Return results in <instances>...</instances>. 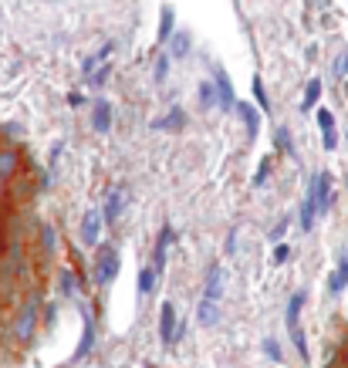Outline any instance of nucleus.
<instances>
[{
	"label": "nucleus",
	"instance_id": "obj_1",
	"mask_svg": "<svg viewBox=\"0 0 348 368\" xmlns=\"http://www.w3.org/2000/svg\"><path fill=\"white\" fill-rule=\"evenodd\" d=\"M37 324H41V304H37V297H28L24 304L17 307L14 328H11L17 345H30L34 335H37Z\"/></svg>",
	"mask_w": 348,
	"mask_h": 368
},
{
	"label": "nucleus",
	"instance_id": "obj_2",
	"mask_svg": "<svg viewBox=\"0 0 348 368\" xmlns=\"http://www.w3.org/2000/svg\"><path fill=\"white\" fill-rule=\"evenodd\" d=\"M17 172H21V153L14 146H0V186L7 189L17 179Z\"/></svg>",
	"mask_w": 348,
	"mask_h": 368
},
{
	"label": "nucleus",
	"instance_id": "obj_3",
	"mask_svg": "<svg viewBox=\"0 0 348 368\" xmlns=\"http://www.w3.org/2000/svg\"><path fill=\"white\" fill-rule=\"evenodd\" d=\"M176 328H180V321H176V304L166 301L163 304V314H159V338H163V345H173L176 341Z\"/></svg>",
	"mask_w": 348,
	"mask_h": 368
},
{
	"label": "nucleus",
	"instance_id": "obj_4",
	"mask_svg": "<svg viewBox=\"0 0 348 368\" xmlns=\"http://www.w3.org/2000/svg\"><path fill=\"white\" fill-rule=\"evenodd\" d=\"M224 267L220 263H210V271H207V284H203V297H210V301H220L224 297Z\"/></svg>",
	"mask_w": 348,
	"mask_h": 368
},
{
	"label": "nucleus",
	"instance_id": "obj_5",
	"mask_svg": "<svg viewBox=\"0 0 348 368\" xmlns=\"http://www.w3.org/2000/svg\"><path fill=\"white\" fill-rule=\"evenodd\" d=\"M318 186H315V179H311V186H308V196H304V206H301V230L308 233L311 227H315V216H318Z\"/></svg>",
	"mask_w": 348,
	"mask_h": 368
},
{
	"label": "nucleus",
	"instance_id": "obj_6",
	"mask_svg": "<svg viewBox=\"0 0 348 368\" xmlns=\"http://www.w3.org/2000/svg\"><path fill=\"white\" fill-rule=\"evenodd\" d=\"M102 223H105V213H98V210H88V213H85V220H81V240H85L88 247L98 244Z\"/></svg>",
	"mask_w": 348,
	"mask_h": 368
},
{
	"label": "nucleus",
	"instance_id": "obj_7",
	"mask_svg": "<svg viewBox=\"0 0 348 368\" xmlns=\"http://www.w3.org/2000/svg\"><path fill=\"white\" fill-rule=\"evenodd\" d=\"M315 119H318V129H321V146H325V149L332 153L335 146H338V132H335V115L328 112V108H318V115H315Z\"/></svg>",
	"mask_w": 348,
	"mask_h": 368
},
{
	"label": "nucleus",
	"instance_id": "obj_8",
	"mask_svg": "<svg viewBox=\"0 0 348 368\" xmlns=\"http://www.w3.org/2000/svg\"><path fill=\"white\" fill-rule=\"evenodd\" d=\"M115 277H119V254L112 247H105L102 250V263H98V284H112Z\"/></svg>",
	"mask_w": 348,
	"mask_h": 368
},
{
	"label": "nucleus",
	"instance_id": "obj_9",
	"mask_svg": "<svg viewBox=\"0 0 348 368\" xmlns=\"http://www.w3.org/2000/svg\"><path fill=\"white\" fill-rule=\"evenodd\" d=\"M315 186H318V210H321V213H325V210H332V200H335L332 172H325V169H321L318 176H315Z\"/></svg>",
	"mask_w": 348,
	"mask_h": 368
},
{
	"label": "nucleus",
	"instance_id": "obj_10",
	"mask_svg": "<svg viewBox=\"0 0 348 368\" xmlns=\"http://www.w3.org/2000/svg\"><path fill=\"white\" fill-rule=\"evenodd\" d=\"M197 321L203 324V328H213V324L220 321V307H216V301H210V297H203L197 304Z\"/></svg>",
	"mask_w": 348,
	"mask_h": 368
},
{
	"label": "nucleus",
	"instance_id": "obj_11",
	"mask_svg": "<svg viewBox=\"0 0 348 368\" xmlns=\"http://www.w3.org/2000/svg\"><path fill=\"white\" fill-rule=\"evenodd\" d=\"M213 81H216V92H220V105H224V108H237V98H233V85H230L227 71H216V75H213Z\"/></svg>",
	"mask_w": 348,
	"mask_h": 368
},
{
	"label": "nucleus",
	"instance_id": "obj_12",
	"mask_svg": "<svg viewBox=\"0 0 348 368\" xmlns=\"http://www.w3.org/2000/svg\"><path fill=\"white\" fill-rule=\"evenodd\" d=\"M91 125H95V132H108V129H112V105H108V102H95Z\"/></svg>",
	"mask_w": 348,
	"mask_h": 368
},
{
	"label": "nucleus",
	"instance_id": "obj_13",
	"mask_svg": "<svg viewBox=\"0 0 348 368\" xmlns=\"http://www.w3.org/2000/svg\"><path fill=\"white\" fill-rule=\"evenodd\" d=\"M301 307H304V291H294L288 301V331H298L301 324H298V318H301Z\"/></svg>",
	"mask_w": 348,
	"mask_h": 368
},
{
	"label": "nucleus",
	"instance_id": "obj_14",
	"mask_svg": "<svg viewBox=\"0 0 348 368\" xmlns=\"http://www.w3.org/2000/svg\"><path fill=\"white\" fill-rule=\"evenodd\" d=\"M345 284H348V257H342V261H338V267H335V274L328 277V291L342 294V291H345Z\"/></svg>",
	"mask_w": 348,
	"mask_h": 368
},
{
	"label": "nucleus",
	"instance_id": "obj_15",
	"mask_svg": "<svg viewBox=\"0 0 348 368\" xmlns=\"http://www.w3.org/2000/svg\"><path fill=\"white\" fill-rule=\"evenodd\" d=\"M237 112L243 115V122H247V132H250V138H257V129H260V112L257 108H250L247 102H237Z\"/></svg>",
	"mask_w": 348,
	"mask_h": 368
},
{
	"label": "nucleus",
	"instance_id": "obj_16",
	"mask_svg": "<svg viewBox=\"0 0 348 368\" xmlns=\"http://www.w3.org/2000/svg\"><path fill=\"white\" fill-rule=\"evenodd\" d=\"M173 24H176V14H173V7H163V14H159V34H156V41H169V37H173Z\"/></svg>",
	"mask_w": 348,
	"mask_h": 368
},
{
	"label": "nucleus",
	"instance_id": "obj_17",
	"mask_svg": "<svg viewBox=\"0 0 348 368\" xmlns=\"http://www.w3.org/2000/svg\"><path fill=\"white\" fill-rule=\"evenodd\" d=\"M156 277H159L156 267H142V271H139V294H142V297L156 291Z\"/></svg>",
	"mask_w": 348,
	"mask_h": 368
},
{
	"label": "nucleus",
	"instance_id": "obj_18",
	"mask_svg": "<svg viewBox=\"0 0 348 368\" xmlns=\"http://www.w3.org/2000/svg\"><path fill=\"white\" fill-rule=\"evenodd\" d=\"M318 95H321V78H311V81H308V92H304L301 112H311V108H315V102H318Z\"/></svg>",
	"mask_w": 348,
	"mask_h": 368
},
{
	"label": "nucleus",
	"instance_id": "obj_19",
	"mask_svg": "<svg viewBox=\"0 0 348 368\" xmlns=\"http://www.w3.org/2000/svg\"><path fill=\"white\" fill-rule=\"evenodd\" d=\"M213 102H220L216 81H203V85H199V105H203V108H213Z\"/></svg>",
	"mask_w": 348,
	"mask_h": 368
},
{
	"label": "nucleus",
	"instance_id": "obj_20",
	"mask_svg": "<svg viewBox=\"0 0 348 368\" xmlns=\"http://www.w3.org/2000/svg\"><path fill=\"white\" fill-rule=\"evenodd\" d=\"M186 51H190V34H173L169 37V54L173 58H182Z\"/></svg>",
	"mask_w": 348,
	"mask_h": 368
},
{
	"label": "nucleus",
	"instance_id": "obj_21",
	"mask_svg": "<svg viewBox=\"0 0 348 368\" xmlns=\"http://www.w3.org/2000/svg\"><path fill=\"white\" fill-rule=\"evenodd\" d=\"M102 213H105L108 223H115V220H119V213H122V193H112V196H108V203H105V210H102Z\"/></svg>",
	"mask_w": 348,
	"mask_h": 368
},
{
	"label": "nucleus",
	"instance_id": "obj_22",
	"mask_svg": "<svg viewBox=\"0 0 348 368\" xmlns=\"http://www.w3.org/2000/svg\"><path fill=\"white\" fill-rule=\"evenodd\" d=\"M91 345H95V324H91V318H88V324H85V338H81V345H78L75 358H81L85 352H91Z\"/></svg>",
	"mask_w": 348,
	"mask_h": 368
},
{
	"label": "nucleus",
	"instance_id": "obj_23",
	"mask_svg": "<svg viewBox=\"0 0 348 368\" xmlns=\"http://www.w3.org/2000/svg\"><path fill=\"white\" fill-rule=\"evenodd\" d=\"M182 122H186V112L182 108H173L166 115V122H159V129H182Z\"/></svg>",
	"mask_w": 348,
	"mask_h": 368
},
{
	"label": "nucleus",
	"instance_id": "obj_24",
	"mask_svg": "<svg viewBox=\"0 0 348 368\" xmlns=\"http://www.w3.org/2000/svg\"><path fill=\"white\" fill-rule=\"evenodd\" d=\"M112 51H115V44L108 41V44L102 47V51H98L95 58H88V61H85V75H91V71H95V64H98V61H105V58H108V54H112Z\"/></svg>",
	"mask_w": 348,
	"mask_h": 368
},
{
	"label": "nucleus",
	"instance_id": "obj_25",
	"mask_svg": "<svg viewBox=\"0 0 348 368\" xmlns=\"http://www.w3.org/2000/svg\"><path fill=\"white\" fill-rule=\"evenodd\" d=\"M264 355H267L271 362H277V365L284 362V352H281V345H277L274 338H267V341H264Z\"/></svg>",
	"mask_w": 348,
	"mask_h": 368
},
{
	"label": "nucleus",
	"instance_id": "obj_26",
	"mask_svg": "<svg viewBox=\"0 0 348 368\" xmlns=\"http://www.w3.org/2000/svg\"><path fill=\"white\" fill-rule=\"evenodd\" d=\"M41 247L45 254H54V227H41Z\"/></svg>",
	"mask_w": 348,
	"mask_h": 368
},
{
	"label": "nucleus",
	"instance_id": "obj_27",
	"mask_svg": "<svg viewBox=\"0 0 348 368\" xmlns=\"http://www.w3.org/2000/svg\"><path fill=\"white\" fill-rule=\"evenodd\" d=\"M267 172H271V159H264V162H260L257 176H254V186H264V183H267Z\"/></svg>",
	"mask_w": 348,
	"mask_h": 368
},
{
	"label": "nucleus",
	"instance_id": "obj_28",
	"mask_svg": "<svg viewBox=\"0 0 348 368\" xmlns=\"http://www.w3.org/2000/svg\"><path fill=\"white\" fill-rule=\"evenodd\" d=\"M254 95H257V105L267 108V92H264V81L260 78H254Z\"/></svg>",
	"mask_w": 348,
	"mask_h": 368
},
{
	"label": "nucleus",
	"instance_id": "obj_29",
	"mask_svg": "<svg viewBox=\"0 0 348 368\" xmlns=\"http://www.w3.org/2000/svg\"><path fill=\"white\" fill-rule=\"evenodd\" d=\"M291 257V247L288 244H277L274 247V263H284Z\"/></svg>",
	"mask_w": 348,
	"mask_h": 368
},
{
	"label": "nucleus",
	"instance_id": "obj_30",
	"mask_svg": "<svg viewBox=\"0 0 348 368\" xmlns=\"http://www.w3.org/2000/svg\"><path fill=\"white\" fill-rule=\"evenodd\" d=\"M277 142H281V153H291V132L284 129V125L277 129Z\"/></svg>",
	"mask_w": 348,
	"mask_h": 368
},
{
	"label": "nucleus",
	"instance_id": "obj_31",
	"mask_svg": "<svg viewBox=\"0 0 348 368\" xmlns=\"http://www.w3.org/2000/svg\"><path fill=\"white\" fill-rule=\"evenodd\" d=\"M169 58H173V54H163V58H159V64H156V81H163V78H166Z\"/></svg>",
	"mask_w": 348,
	"mask_h": 368
},
{
	"label": "nucleus",
	"instance_id": "obj_32",
	"mask_svg": "<svg viewBox=\"0 0 348 368\" xmlns=\"http://www.w3.org/2000/svg\"><path fill=\"white\" fill-rule=\"evenodd\" d=\"M284 230H288V220H281V223L274 227V233H271V240H274V244H277V240L284 237Z\"/></svg>",
	"mask_w": 348,
	"mask_h": 368
},
{
	"label": "nucleus",
	"instance_id": "obj_33",
	"mask_svg": "<svg viewBox=\"0 0 348 368\" xmlns=\"http://www.w3.org/2000/svg\"><path fill=\"white\" fill-rule=\"evenodd\" d=\"M233 250H237V227L227 233V254H233Z\"/></svg>",
	"mask_w": 348,
	"mask_h": 368
},
{
	"label": "nucleus",
	"instance_id": "obj_34",
	"mask_svg": "<svg viewBox=\"0 0 348 368\" xmlns=\"http://www.w3.org/2000/svg\"><path fill=\"white\" fill-rule=\"evenodd\" d=\"M338 75H348V51L338 58Z\"/></svg>",
	"mask_w": 348,
	"mask_h": 368
},
{
	"label": "nucleus",
	"instance_id": "obj_35",
	"mask_svg": "<svg viewBox=\"0 0 348 368\" xmlns=\"http://www.w3.org/2000/svg\"><path fill=\"white\" fill-rule=\"evenodd\" d=\"M345 183H348V179H345Z\"/></svg>",
	"mask_w": 348,
	"mask_h": 368
}]
</instances>
